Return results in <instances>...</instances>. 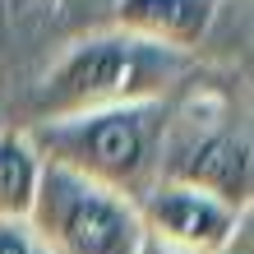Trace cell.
Listing matches in <instances>:
<instances>
[{
    "label": "cell",
    "instance_id": "obj_1",
    "mask_svg": "<svg viewBox=\"0 0 254 254\" xmlns=\"http://www.w3.org/2000/svg\"><path fill=\"white\" fill-rule=\"evenodd\" d=\"M194 74V56L153 47V42L102 28L83 33L51 61V69L33 88V121H61V116L129 107V102H167ZM28 121V125H33Z\"/></svg>",
    "mask_w": 254,
    "mask_h": 254
},
{
    "label": "cell",
    "instance_id": "obj_2",
    "mask_svg": "<svg viewBox=\"0 0 254 254\" xmlns=\"http://www.w3.org/2000/svg\"><path fill=\"white\" fill-rule=\"evenodd\" d=\"M171 97L167 102H129V107L61 116V121L23 125L37 157L51 167H65L102 190H116L139 203L157 185L162 134H167Z\"/></svg>",
    "mask_w": 254,
    "mask_h": 254
},
{
    "label": "cell",
    "instance_id": "obj_3",
    "mask_svg": "<svg viewBox=\"0 0 254 254\" xmlns=\"http://www.w3.org/2000/svg\"><path fill=\"white\" fill-rule=\"evenodd\" d=\"M157 181L194 185L213 199L250 213L254 208V143L250 125L236 116L227 102H185L167 116L162 134V162Z\"/></svg>",
    "mask_w": 254,
    "mask_h": 254
},
{
    "label": "cell",
    "instance_id": "obj_4",
    "mask_svg": "<svg viewBox=\"0 0 254 254\" xmlns=\"http://www.w3.org/2000/svg\"><path fill=\"white\" fill-rule=\"evenodd\" d=\"M28 227L37 231L47 254H143L148 245L134 199L51 162H42Z\"/></svg>",
    "mask_w": 254,
    "mask_h": 254
},
{
    "label": "cell",
    "instance_id": "obj_5",
    "mask_svg": "<svg viewBox=\"0 0 254 254\" xmlns=\"http://www.w3.org/2000/svg\"><path fill=\"white\" fill-rule=\"evenodd\" d=\"M134 208H139L148 245L171 254H222L250 222V213L176 181H157Z\"/></svg>",
    "mask_w": 254,
    "mask_h": 254
},
{
    "label": "cell",
    "instance_id": "obj_6",
    "mask_svg": "<svg viewBox=\"0 0 254 254\" xmlns=\"http://www.w3.org/2000/svg\"><path fill=\"white\" fill-rule=\"evenodd\" d=\"M217 5L222 0H111V28L181 56H199L217 23Z\"/></svg>",
    "mask_w": 254,
    "mask_h": 254
},
{
    "label": "cell",
    "instance_id": "obj_7",
    "mask_svg": "<svg viewBox=\"0 0 254 254\" xmlns=\"http://www.w3.org/2000/svg\"><path fill=\"white\" fill-rule=\"evenodd\" d=\"M42 181V157L23 125L0 129V217H28Z\"/></svg>",
    "mask_w": 254,
    "mask_h": 254
},
{
    "label": "cell",
    "instance_id": "obj_8",
    "mask_svg": "<svg viewBox=\"0 0 254 254\" xmlns=\"http://www.w3.org/2000/svg\"><path fill=\"white\" fill-rule=\"evenodd\" d=\"M0 254H47L28 217H0Z\"/></svg>",
    "mask_w": 254,
    "mask_h": 254
},
{
    "label": "cell",
    "instance_id": "obj_9",
    "mask_svg": "<svg viewBox=\"0 0 254 254\" xmlns=\"http://www.w3.org/2000/svg\"><path fill=\"white\" fill-rule=\"evenodd\" d=\"M143 254H171V250H157V245H143Z\"/></svg>",
    "mask_w": 254,
    "mask_h": 254
}]
</instances>
